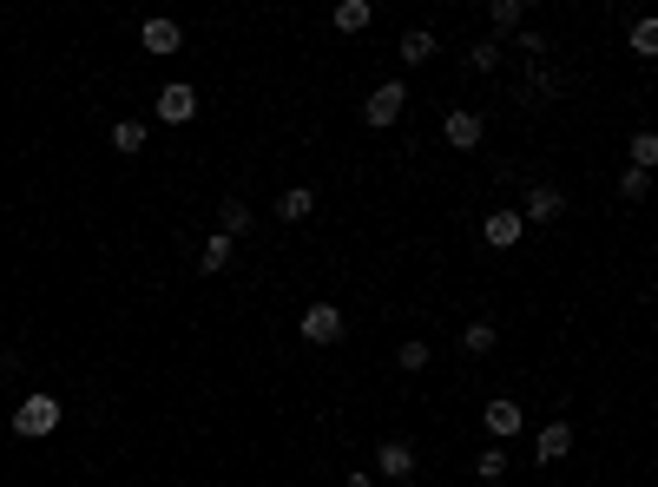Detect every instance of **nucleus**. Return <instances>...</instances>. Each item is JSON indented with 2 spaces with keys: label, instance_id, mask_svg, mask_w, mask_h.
<instances>
[{
  "label": "nucleus",
  "instance_id": "nucleus-13",
  "mask_svg": "<svg viewBox=\"0 0 658 487\" xmlns=\"http://www.w3.org/2000/svg\"><path fill=\"white\" fill-rule=\"evenodd\" d=\"M251 231V205H244V198H224L218 205V237H244Z\"/></svg>",
  "mask_w": 658,
  "mask_h": 487
},
{
  "label": "nucleus",
  "instance_id": "nucleus-26",
  "mask_svg": "<svg viewBox=\"0 0 658 487\" xmlns=\"http://www.w3.org/2000/svg\"><path fill=\"white\" fill-rule=\"evenodd\" d=\"M343 487H376V474H343Z\"/></svg>",
  "mask_w": 658,
  "mask_h": 487
},
{
  "label": "nucleus",
  "instance_id": "nucleus-21",
  "mask_svg": "<svg viewBox=\"0 0 658 487\" xmlns=\"http://www.w3.org/2000/svg\"><path fill=\"white\" fill-rule=\"evenodd\" d=\"M632 53H639V60L658 53V20H639V27H632Z\"/></svg>",
  "mask_w": 658,
  "mask_h": 487
},
{
  "label": "nucleus",
  "instance_id": "nucleus-6",
  "mask_svg": "<svg viewBox=\"0 0 658 487\" xmlns=\"http://www.w3.org/2000/svg\"><path fill=\"white\" fill-rule=\"evenodd\" d=\"M481 428L494 441H514L520 428H527V415H520V402H507V395H501V402H487V409H481Z\"/></svg>",
  "mask_w": 658,
  "mask_h": 487
},
{
  "label": "nucleus",
  "instance_id": "nucleus-18",
  "mask_svg": "<svg viewBox=\"0 0 658 487\" xmlns=\"http://www.w3.org/2000/svg\"><path fill=\"white\" fill-rule=\"evenodd\" d=\"M369 27V0H343L336 7V33H362Z\"/></svg>",
  "mask_w": 658,
  "mask_h": 487
},
{
  "label": "nucleus",
  "instance_id": "nucleus-2",
  "mask_svg": "<svg viewBox=\"0 0 658 487\" xmlns=\"http://www.w3.org/2000/svg\"><path fill=\"white\" fill-rule=\"evenodd\" d=\"M481 132H487V119H481L474 106H455L448 119H441V139L455 145V152H474V145H481Z\"/></svg>",
  "mask_w": 658,
  "mask_h": 487
},
{
  "label": "nucleus",
  "instance_id": "nucleus-19",
  "mask_svg": "<svg viewBox=\"0 0 658 487\" xmlns=\"http://www.w3.org/2000/svg\"><path fill=\"white\" fill-rule=\"evenodd\" d=\"M204 277H218V270H231V237H211V244H204Z\"/></svg>",
  "mask_w": 658,
  "mask_h": 487
},
{
  "label": "nucleus",
  "instance_id": "nucleus-17",
  "mask_svg": "<svg viewBox=\"0 0 658 487\" xmlns=\"http://www.w3.org/2000/svg\"><path fill=\"white\" fill-rule=\"evenodd\" d=\"M520 14H527L520 0H494V7H487V27H494V33H514V27H520Z\"/></svg>",
  "mask_w": 658,
  "mask_h": 487
},
{
  "label": "nucleus",
  "instance_id": "nucleus-3",
  "mask_svg": "<svg viewBox=\"0 0 658 487\" xmlns=\"http://www.w3.org/2000/svg\"><path fill=\"white\" fill-rule=\"evenodd\" d=\"M158 119H165V126H191V119H198V86L172 79V86L158 93Z\"/></svg>",
  "mask_w": 658,
  "mask_h": 487
},
{
  "label": "nucleus",
  "instance_id": "nucleus-8",
  "mask_svg": "<svg viewBox=\"0 0 658 487\" xmlns=\"http://www.w3.org/2000/svg\"><path fill=\"white\" fill-rule=\"evenodd\" d=\"M376 474H389V481H415V448H408V441H382V448H376Z\"/></svg>",
  "mask_w": 658,
  "mask_h": 487
},
{
  "label": "nucleus",
  "instance_id": "nucleus-9",
  "mask_svg": "<svg viewBox=\"0 0 658 487\" xmlns=\"http://www.w3.org/2000/svg\"><path fill=\"white\" fill-rule=\"evenodd\" d=\"M560 211H566L560 191H553V185H533V191H527V211H520V224H553Z\"/></svg>",
  "mask_w": 658,
  "mask_h": 487
},
{
  "label": "nucleus",
  "instance_id": "nucleus-20",
  "mask_svg": "<svg viewBox=\"0 0 658 487\" xmlns=\"http://www.w3.org/2000/svg\"><path fill=\"white\" fill-rule=\"evenodd\" d=\"M468 66H474V73H494V66H501V40H474Z\"/></svg>",
  "mask_w": 658,
  "mask_h": 487
},
{
  "label": "nucleus",
  "instance_id": "nucleus-4",
  "mask_svg": "<svg viewBox=\"0 0 658 487\" xmlns=\"http://www.w3.org/2000/svg\"><path fill=\"white\" fill-rule=\"evenodd\" d=\"M303 343H343V310H336V303H310V310H303Z\"/></svg>",
  "mask_w": 658,
  "mask_h": 487
},
{
  "label": "nucleus",
  "instance_id": "nucleus-22",
  "mask_svg": "<svg viewBox=\"0 0 658 487\" xmlns=\"http://www.w3.org/2000/svg\"><path fill=\"white\" fill-rule=\"evenodd\" d=\"M461 343H468V356H487V349H494V323H468Z\"/></svg>",
  "mask_w": 658,
  "mask_h": 487
},
{
  "label": "nucleus",
  "instance_id": "nucleus-11",
  "mask_svg": "<svg viewBox=\"0 0 658 487\" xmlns=\"http://www.w3.org/2000/svg\"><path fill=\"white\" fill-rule=\"evenodd\" d=\"M139 40H145V53H178V47H185L178 20H145V33H139Z\"/></svg>",
  "mask_w": 658,
  "mask_h": 487
},
{
  "label": "nucleus",
  "instance_id": "nucleus-5",
  "mask_svg": "<svg viewBox=\"0 0 658 487\" xmlns=\"http://www.w3.org/2000/svg\"><path fill=\"white\" fill-rule=\"evenodd\" d=\"M402 106H408V86H402V79H389V86H376V93H369L362 119H369V126H395V119H402Z\"/></svg>",
  "mask_w": 658,
  "mask_h": 487
},
{
  "label": "nucleus",
  "instance_id": "nucleus-25",
  "mask_svg": "<svg viewBox=\"0 0 658 487\" xmlns=\"http://www.w3.org/2000/svg\"><path fill=\"white\" fill-rule=\"evenodd\" d=\"M402 369H428V343H402Z\"/></svg>",
  "mask_w": 658,
  "mask_h": 487
},
{
  "label": "nucleus",
  "instance_id": "nucleus-16",
  "mask_svg": "<svg viewBox=\"0 0 658 487\" xmlns=\"http://www.w3.org/2000/svg\"><path fill=\"white\" fill-rule=\"evenodd\" d=\"M112 152H145V126H139V119H119V126H112Z\"/></svg>",
  "mask_w": 658,
  "mask_h": 487
},
{
  "label": "nucleus",
  "instance_id": "nucleus-24",
  "mask_svg": "<svg viewBox=\"0 0 658 487\" xmlns=\"http://www.w3.org/2000/svg\"><path fill=\"white\" fill-rule=\"evenodd\" d=\"M619 191H626V198H632V205H639V198H645V191H652V172H626V178H619Z\"/></svg>",
  "mask_w": 658,
  "mask_h": 487
},
{
  "label": "nucleus",
  "instance_id": "nucleus-7",
  "mask_svg": "<svg viewBox=\"0 0 658 487\" xmlns=\"http://www.w3.org/2000/svg\"><path fill=\"white\" fill-rule=\"evenodd\" d=\"M481 237L494 244V251H514L520 237H527V224H520V211H487V218H481Z\"/></svg>",
  "mask_w": 658,
  "mask_h": 487
},
{
  "label": "nucleus",
  "instance_id": "nucleus-15",
  "mask_svg": "<svg viewBox=\"0 0 658 487\" xmlns=\"http://www.w3.org/2000/svg\"><path fill=\"white\" fill-rule=\"evenodd\" d=\"M626 152H632V172H652L658 165V132H632Z\"/></svg>",
  "mask_w": 658,
  "mask_h": 487
},
{
  "label": "nucleus",
  "instance_id": "nucleus-14",
  "mask_svg": "<svg viewBox=\"0 0 658 487\" xmlns=\"http://www.w3.org/2000/svg\"><path fill=\"white\" fill-rule=\"evenodd\" d=\"M402 60H408V66H422V60H435V33H428V27H415V33H402Z\"/></svg>",
  "mask_w": 658,
  "mask_h": 487
},
{
  "label": "nucleus",
  "instance_id": "nucleus-1",
  "mask_svg": "<svg viewBox=\"0 0 658 487\" xmlns=\"http://www.w3.org/2000/svg\"><path fill=\"white\" fill-rule=\"evenodd\" d=\"M53 428H60V402H53V395H27V402L14 409V435L20 441H40V435H53Z\"/></svg>",
  "mask_w": 658,
  "mask_h": 487
},
{
  "label": "nucleus",
  "instance_id": "nucleus-23",
  "mask_svg": "<svg viewBox=\"0 0 658 487\" xmlns=\"http://www.w3.org/2000/svg\"><path fill=\"white\" fill-rule=\"evenodd\" d=\"M474 474H481V481H507V455H501V448H487V455L474 461Z\"/></svg>",
  "mask_w": 658,
  "mask_h": 487
},
{
  "label": "nucleus",
  "instance_id": "nucleus-10",
  "mask_svg": "<svg viewBox=\"0 0 658 487\" xmlns=\"http://www.w3.org/2000/svg\"><path fill=\"white\" fill-rule=\"evenodd\" d=\"M566 448H573V422H547L540 435H533V455L547 461V468H553V461H566Z\"/></svg>",
  "mask_w": 658,
  "mask_h": 487
},
{
  "label": "nucleus",
  "instance_id": "nucleus-12",
  "mask_svg": "<svg viewBox=\"0 0 658 487\" xmlns=\"http://www.w3.org/2000/svg\"><path fill=\"white\" fill-rule=\"evenodd\" d=\"M310 211H316V191H310V185H290V191L277 198V218H283V224H303Z\"/></svg>",
  "mask_w": 658,
  "mask_h": 487
}]
</instances>
